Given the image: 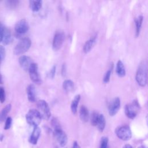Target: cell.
I'll return each instance as SVG.
<instances>
[{"mask_svg": "<svg viewBox=\"0 0 148 148\" xmlns=\"http://www.w3.org/2000/svg\"><path fill=\"white\" fill-rule=\"evenodd\" d=\"M80 99V95L77 94L76 95L74 98L73 99L71 105V109L73 114H75L77 113V106L79 102Z\"/></svg>", "mask_w": 148, "mask_h": 148, "instance_id": "obj_21", "label": "cell"}, {"mask_svg": "<svg viewBox=\"0 0 148 148\" xmlns=\"http://www.w3.org/2000/svg\"><path fill=\"white\" fill-rule=\"evenodd\" d=\"M62 87L66 92H70L74 89V83L71 80H65L63 82Z\"/></svg>", "mask_w": 148, "mask_h": 148, "instance_id": "obj_23", "label": "cell"}, {"mask_svg": "<svg viewBox=\"0 0 148 148\" xmlns=\"http://www.w3.org/2000/svg\"><path fill=\"white\" fill-rule=\"evenodd\" d=\"M120 108V99L119 97L114 98L109 103V114L111 116H113L117 114Z\"/></svg>", "mask_w": 148, "mask_h": 148, "instance_id": "obj_11", "label": "cell"}, {"mask_svg": "<svg viewBox=\"0 0 148 148\" xmlns=\"http://www.w3.org/2000/svg\"><path fill=\"white\" fill-rule=\"evenodd\" d=\"M37 110L39 113L42 119L49 120L51 116V112L48 103L44 100H39L37 102Z\"/></svg>", "mask_w": 148, "mask_h": 148, "instance_id": "obj_5", "label": "cell"}, {"mask_svg": "<svg viewBox=\"0 0 148 148\" xmlns=\"http://www.w3.org/2000/svg\"><path fill=\"white\" fill-rule=\"evenodd\" d=\"M29 2L30 8L34 12H37L42 7V2L40 0H32L29 1Z\"/></svg>", "mask_w": 148, "mask_h": 148, "instance_id": "obj_22", "label": "cell"}, {"mask_svg": "<svg viewBox=\"0 0 148 148\" xmlns=\"http://www.w3.org/2000/svg\"><path fill=\"white\" fill-rule=\"evenodd\" d=\"M3 135L2 134H0V141H2L3 140Z\"/></svg>", "mask_w": 148, "mask_h": 148, "instance_id": "obj_38", "label": "cell"}, {"mask_svg": "<svg viewBox=\"0 0 148 148\" xmlns=\"http://www.w3.org/2000/svg\"><path fill=\"white\" fill-rule=\"evenodd\" d=\"M31 41L28 38H24L15 46L13 49V53L15 55H20L27 52L30 48Z\"/></svg>", "mask_w": 148, "mask_h": 148, "instance_id": "obj_2", "label": "cell"}, {"mask_svg": "<svg viewBox=\"0 0 148 148\" xmlns=\"http://www.w3.org/2000/svg\"><path fill=\"white\" fill-rule=\"evenodd\" d=\"M19 4V1H6V6L11 9H13L17 7V6Z\"/></svg>", "mask_w": 148, "mask_h": 148, "instance_id": "obj_26", "label": "cell"}, {"mask_svg": "<svg viewBox=\"0 0 148 148\" xmlns=\"http://www.w3.org/2000/svg\"><path fill=\"white\" fill-rule=\"evenodd\" d=\"M79 116L83 122H87L89 119V112L88 109L84 105L81 106L79 109Z\"/></svg>", "mask_w": 148, "mask_h": 148, "instance_id": "obj_17", "label": "cell"}, {"mask_svg": "<svg viewBox=\"0 0 148 148\" xmlns=\"http://www.w3.org/2000/svg\"><path fill=\"white\" fill-rule=\"evenodd\" d=\"M99 148H109V139L106 136H102L100 140Z\"/></svg>", "mask_w": 148, "mask_h": 148, "instance_id": "obj_25", "label": "cell"}, {"mask_svg": "<svg viewBox=\"0 0 148 148\" xmlns=\"http://www.w3.org/2000/svg\"><path fill=\"white\" fill-rule=\"evenodd\" d=\"M12 41V36L10 30L8 28L5 27L1 42L4 45H8Z\"/></svg>", "mask_w": 148, "mask_h": 148, "instance_id": "obj_15", "label": "cell"}, {"mask_svg": "<svg viewBox=\"0 0 148 148\" xmlns=\"http://www.w3.org/2000/svg\"><path fill=\"white\" fill-rule=\"evenodd\" d=\"M40 129L38 126L34 127V130L29 139V142L32 145H36L40 135Z\"/></svg>", "mask_w": 148, "mask_h": 148, "instance_id": "obj_13", "label": "cell"}, {"mask_svg": "<svg viewBox=\"0 0 148 148\" xmlns=\"http://www.w3.org/2000/svg\"><path fill=\"white\" fill-rule=\"evenodd\" d=\"M97 40L96 36L91 37L90 39L87 40L83 46V51L86 53L89 52L91 49L95 45Z\"/></svg>", "mask_w": 148, "mask_h": 148, "instance_id": "obj_16", "label": "cell"}, {"mask_svg": "<svg viewBox=\"0 0 148 148\" xmlns=\"http://www.w3.org/2000/svg\"><path fill=\"white\" fill-rule=\"evenodd\" d=\"M18 62L22 69L25 71H28V69L33 63L32 59L27 56H21L18 58Z\"/></svg>", "mask_w": 148, "mask_h": 148, "instance_id": "obj_12", "label": "cell"}, {"mask_svg": "<svg viewBox=\"0 0 148 148\" xmlns=\"http://www.w3.org/2000/svg\"><path fill=\"white\" fill-rule=\"evenodd\" d=\"M105 125L106 120L104 116L102 114H99L95 126L97 127V128L100 132H102L105 129Z\"/></svg>", "mask_w": 148, "mask_h": 148, "instance_id": "obj_18", "label": "cell"}, {"mask_svg": "<svg viewBox=\"0 0 148 148\" xmlns=\"http://www.w3.org/2000/svg\"><path fill=\"white\" fill-rule=\"evenodd\" d=\"M12 108V105L8 104L6 105L0 112V123L3 121L7 118V115L10 111Z\"/></svg>", "mask_w": 148, "mask_h": 148, "instance_id": "obj_20", "label": "cell"}, {"mask_svg": "<svg viewBox=\"0 0 148 148\" xmlns=\"http://www.w3.org/2000/svg\"><path fill=\"white\" fill-rule=\"evenodd\" d=\"M64 39H65V34L64 32L61 30H58L56 31L53 40L52 46H53V49L54 50H59L62 46Z\"/></svg>", "mask_w": 148, "mask_h": 148, "instance_id": "obj_7", "label": "cell"}, {"mask_svg": "<svg viewBox=\"0 0 148 148\" xmlns=\"http://www.w3.org/2000/svg\"><path fill=\"white\" fill-rule=\"evenodd\" d=\"M143 16H139L135 19V26H136V33L135 35L137 37L140 33V31L141 29L142 22H143Z\"/></svg>", "mask_w": 148, "mask_h": 148, "instance_id": "obj_24", "label": "cell"}, {"mask_svg": "<svg viewBox=\"0 0 148 148\" xmlns=\"http://www.w3.org/2000/svg\"><path fill=\"white\" fill-rule=\"evenodd\" d=\"M135 79L140 86L144 87L147 84V65L145 61L142 62L137 69Z\"/></svg>", "mask_w": 148, "mask_h": 148, "instance_id": "obj_1", "label": "cell"}, {"mask_svg": "<svg viewBox=\"0 0 148 148\" xmlns=\"http://www.w3.org/2000/svg\"><path fill=\"white\" fill-rule=\"evenodd\" d=\"M53 135L60 146L64 147L66 145L68 141L67 135L61 128L54 130Z\"/></svg>", "mask_w": 148, "mask_h": 148, "instance_id": "obj_9", "label": "cell"}, {"mask_svg": "<svg viewBox=\"0 0 148 148\" xmlns=\"http://www.w3.org/2000/svg\"><path fill=\"white\" fill-rule=\"evenodd\" d=\"M123 148H133V147H132V146L131 145H130L129 144H127V145H124Z\"/></svg>", "mask_w": 148, "mask_h": 148, "instance_id": "obj_36", "label": "cell"}, {"mask_svg": "<svg viewBox=\"0 0 148 148\" xmlns=\"http://www.w3.org/2000/svg\"><path fill=\"white\" fill-rule=\"evenodd\" d=\"M12 124V119L10 117H7V118L5 120L4 129L5 130H9L11 127Z\"/></svg>", "mask_w": 148, "mask_h": 148, "instance_id": "obj_28", "label": "cell"}, {"mask_svg": "<svg viewBox=\"0 0 148 148\" xmlns=\"http://www.w3.org/2000/svg\"><path fill=\"white\" fill-rule=\"evenodd\" d=\"M3 83V80H2V76L1 75V74L0 73V84H2Z\"/></svg>", "mask_w": 148, "mask_h": 148, "instance_id": "obj_37", "label": "cell"}, {"mask_svg": "<svg viewBox=\"0 0 148 148\" xmlns=\"http://www.w3.org/2000/svg\"><path fill=\"white\" fill-rule=\"evenodd\" d=\"M27 98L29 101L31 102H34L36 99V91L35 87L34 84H29L27 88Z\"/></svg>", "mask_w": 148, "mask_h": 148, "instance_id": "obj_14", "label": "cell"}, {"mask_svg": "<svg viewBox=\"0 0 148 148\" xmlns=\"http://www.w3.org/2000/svg\"><path fill=\"white\" fill-rule=\"evenodd\" d=\"M51 124L53 127L54 128V130H56V129H59V128H61V125L58 122V121L57 120V119L54 118L52 121H51Z\"/></svg>", "mask_w": 148, "mask_h": 148, "instance_id": "obj_30", "label": "cell"}, {"mask_svg": "<svg viewBox=\"0 0 148 148\" xmlns=\"http://www.w3.org/2000/svg\"><path fill=\"white\" fill-rule=\"evenodd\" d=\"M111 73H112V69H109L105 74L104 76H103V81L104 83H107L109 82L110 80V75H111Z\"/></svg>", "mask_w": 148, "mask_h": 148, "instance_id": "obj_29", "label": "cell"}, {"mask_svg": "<svg viewBox=\"0 0 148 148\" xmlns=\"http://www.w3.org/2000/svg\"><path fill=\"white\" fill-rule=\"evenodd\" d=\"M99 114L96 112H94L93 113H92L91 117H90V121H91V124L92 125H93V126L96 125V123H97V120L98 119Z\"/></svg>", "mask_w": 148, "mask_h": 148, "instance_id": "obj_27", "label": "cell"}, {"mask_svg": "<svg viewBox=\"0 0 148 148\" xmlns=\"http://www.w3.org/2000/svg\"><path fill=\"white\" fill-rule=\"evenodd\" d=\"M139 148H146V147L144 146H140Z\"/></svg>", "mask_w": 148, "mask_h": 148, "instance_id": "obj_39", "label": "cell"}, {"mask_svg": "<svg viewBox=\"0 0 148 148\" xmlns=\"http://www.w3.org/2000/svg\"><path fill=\"white\" fill-rule=\"evenodd\" d=\"M4 28H5V27L0 23V42H1V40H2V35H3V30H4Z\"/></svg>", "mask_w": 148, "mask_h": 148, "instance_id": "obj_34", "label": "cell"}, {"mask_svg": "<svg viewBox=\"0 0 148 148\" xmlns=\"http://www.w3.org/2000/svg\"><path fill=\"white\" fill-rule=\"evenodd\" d=\"M0 88H1V87H0Z\"/></svg>", "mask_w": 148, "mask_h": 148, "instance_id": "obj_41", "label": "cell"}, {"mask_svg": "<svg viewBox=\"0 0 148 148\" xmlns=\"http://www.w3.org/2000/svg\"><path fill=\"white\" fill-rule=\"evenodd\" d=\"M6 98V94L5 91L3 88L1 87L0 88V102L1 103H3L5 101Z\"/></svg>", "mask_w": 148, "mask_h": 148, "instance_id": "obj_31", "label": "cell"}, {"mask_svg": "<svg viewBox=\"0 0 148 148\" xmlns=\"http://www.w3.org/2000/svg\"><path fill=\"white\" fill-rule=\"evenodd\" d=\"M28 72L31 80L36 84H40L42 82L40 76L38 71V66L36 63L33 62L30 66Z\"/></svg>", "mask_w": 148, "mask_h": 148, "instance_id": "obj_8", "label": "cell"}, {"mask_svg": "<svg viewBox=\"0 0 148 148\" xmlns=\"http://www.w3.org/2000/svg\"><path fill=\"white\" fill-rule=\"evenodd\" d=\"M72 148H80V147L78 144V143L77 142V141H74Z\"/></svg>", "mask_w": 148, "mask_h": 148, "instance_id": "obj_35", "label": "cell"}, {"mask_svg": "<svg viewBox=\"0 0 148 148\" xmlns=\"http://www.w3.org/2000/svg\"><path fill=\"white\" fill-rule=\"evenodd\" d=\"M116 72L119 77H124L125 75V69L123 63L121 60H119L116 64Z\"/></svg>", "mask_w": 148, "mask_h": 148, "instance_id": "obj_19", "label": "cell"}, {"mask_svg": "<svg viewBox=\"0 0 148 148\" xmlns=\"http://www.w3.org/2000/svg\"><path fill=\"white\" fill-rule=\"evenodd\" d=\"M5 56H6L5 49L3 46L0 45V57L2 60V61L5 58Z\"/></svg>", "mask_w": 148, "mask_h": 148, "instance_id": "obj_32", "label": "cell"}, {"mask_svg": "<svg viewBox=\"0 0 148 148\" xmlns=\"http://www.w3.org/2000/svg\"><path fill=\"white\" fill-rule=\"evenodd\" d=\"M1 61H2V60H1V57H0V66H1Z\"/></svg>", "mask_w": 148, "mask_h": 148, "instance_id": "obj_40", "label": "cell"}, {"mask_svg": "<svg viewBox=\"0 0 148 148\" xmlns=\"http://www.w3.org/2000/svg\"><path fill=\"white\" fill-rule=\"evenodd\" d=\"M56 66H53V68L51 69V70L50 71V72L48 73V76L50 78H53L54 77L55 73H56Z\"/></svg>", "mask_w": 148, "mask_h": 148, "instance_id": "obj_33", "label": "cell"}, {"mask_svg": "<svg viewBox=\"0 0 148 148\" xmlns=\"http://www.w3.org/2000/svg\"><path fill=\"white\" fill-rule=\"evenodd\" d=\"M14 29L17 34L21 35L26 33L29 29V25L25 19H21L17 21L14 26Z\"/></svg>", "mask_w": 148, "mask_h": 148, "instance_id": "obj_10", "label": "cell"}, {"mask_svg": "<svg viewBox=\"0 0 148 148\" xmlns=\"http://www.w3.org/2000/svg\"><path fill=\"white\" fill-rule=\"evenodd\" d=\"M139 108L140 105L138 102L136 100H134L132 102L129 103L125 105L124 108L125 113L128 118L133 119L138 113Z\"/></svg>", "mask_w": 148, "mask_h": 148, "instance_id": "obj_4", "label": "cell"}, {"mask_svg": "<svg viewBox=\"0 0 148 148\" xmlns=\"http://www.w3.org/2000/svg\"><path fill=\"white\" fill-rule=\"evenodd\" d=\"M27 122L34 127L38 126L42 120V117L36 109H30L25 115Z\"/></svg>", "mask_w": 148, "mask_h": 148, "instance_id": "obj_3", "label": "cell"}, {"mask_svg": "<svg viewBox=\"0 0 148 148\" xmlns=\"http://www.w3.org/2000/svg\"><path fill=\"white\" fill-rule=\"evenodd\" d=\"M115 134L119 139L124 141L130 140L132 137L131 129L128 125L117 127L115 130Z\"/></svg>", "mask_w": 148, "mask_h": 148, "instance_id": "obj_6", "label": "cell"}]
</instances>
